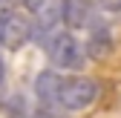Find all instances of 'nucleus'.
<instances>
[{
	"label": "nucleus",
	"mask_w": 121,
	"mask_h": 118,
	"mask_svg": "<svg viewBox=\"0 0 121 118\" xmlns=\"http://www.w3.org/2000/svg\"><path fill=\"white\" fill-rule=\"evenodd\" d=\"M29 118H58L55 115V107H46V104H38L32 112H29Z\"/></svg>",
	"instance_id": "1a4fd4ad"
},
{
	"label": "nucleus",
	"mask_w": 121,
	"mask_h": 118,
	"mask_svg": "<svg viewBox=\"0 0 121 118\" xmlns=\"http://www.w3.org/2000/svg\"><path fill=\"white\" fill-rule=\"evenodd\" d=\"M89 17H92V0H64V12H60V20L69 32L75 29H86Z\"/></svg>",
	"instance_id": "0eeeda50"
},
{
	"label": "nucleus",
	"mask_w": 121,
	"mask_h": 118,
	"mask_svg": "<svg viewBox=\"0 0 121 118\" xmlns=\"http://www.w3.org/2000/svg\"><path fill=\"white\" fill-rule=\"evenodd\" d=\"M98 84L86 75H69L60 84V95H58V107H64L66 112H81L86 107H92L98 101Z\"/></svg>",
	"instance_id": "f257e3e1"
},
{
	"label": "nucleus",
	"mask_w": 121,
	"mask_h": 118,
	"mask_svg": "<svg viewBox=\"0 0 121 118\" xmlns=\"http://www.w3.org/2000/svg\"><path fill=\"white\" fill-rule=\"evenodd\" d=\"M115 49V38H112V29L107 23H95L89 26V38L84 43V52L86 58H92V61H104V58H110Z\"/></svg>",
	"instance_id": "39448f33"
},
{
	"label": "nucleus",
	"mask_w": 121,
	"mask_h": 118,
	"mask_svg": "<svg viewBox=\"0 0 121 118\" xmlns=\"http://www.w3.org/2000/svg\"><path fill=\"white\" fill-rule=\"evenodd\" d=\"M20 6H23V12H32V14H35V12L43 6V0H20Z\"/></svg>",
	"instance_id": "9b49d317"
},
{
	"label": "nucleus",
	"mask_w": 121,
	"mask_h": 118,
	"mask_svg": "<svg viewBox=\"0 0 121 118\" xmlns=\"http://www.w3.org/2000/svg\"><path fill=\"white\" fill-rule=\"evenodd\" d=\"M3 81H6V63H3V58H0V86H3Z\"/></svg>",
	"instance_id": "f8f14e48"
},
{
	"label": "nucleus",
	"mask_w": 121,
	"mask_h": 118,
	"mask_svg": "<svg viewBox=\"0 0 121 118\" xmlns=\"http://www.w3.org/2000/svg\"><path fill=\"white\" fill-rule=\"evenodd\" d=\"M60 84H64V75L55 69H43L38 72L35 78V95H38V104H46L55 107L58 104V95H60Z\"/></svg>",
	"instance_id": "423d86ee"
},
{
	"label": "nucleus",
	"mask_w": 121,
	"mask_h": 118,
	"mask_svg": "<svg viewBox=\"0 0 121 118\" xmlns=\"http://www.w3.org/2000/svg\"><path fill=\"white\" fill-rule=\"evenodd\" d=\"M3 112L9 118H29V107H26V101L20 95H9L3 101Z\"/></svg>",
	"instance_id": "6e6552de"
},
{
	"label": "nucleus",
	"mask_w": 121,
	"mask_h": 118,
	"mask_svg": "<svg viewBox=\"0 0 121 118\" xmlns=\"http://www.w3.org/2000/svg\"><path fill=\"white\" fill-rule=\"evenodd\" d=\"M0 6H3V0H0Z\"/></svg>",
	"instance_id": "ddd939ff"
},
{
	"label": "nucleus",
	"mask_w": 121,
	"mask_h": 118,
	"mask_svg": "<svg viewBox=\"0 0 121 118\" xmlns=\"http://www.w3.org/2000/svg\"><path fill=\"white\" fill-rule=\"evenodd\" d=\"M95 6L101 12H110V14H118L121 12V0H95Z\"/></svg>",
	"instance_id": "9d476101"
},
{
	"label": "nucleus",
	"mask_w": 121,
	"mask_h": 118,
	"mask_svg": "<svg viewBox=\"0 0 121 118\" xmlns=\"http://www.w3.org/2000/svg\"><path fill=\"white\" fill-rule=\"evenodd\" d=\"M32 40V17L23 9H9L3 14V46L20 49L23 43Z\"/></svg>",
	"instance_id": "7ed1b4c3"
},
{
	"label": "nucleus",
	"mask_w": 121,
	"mask_h": 118,
	"mask_svg": "<svg viewBox=\"0 0 121 118\" xmlns=\"http://www.w3.org/2000/svg\"><path fill=\"white\" fill-rule=\"evenodd\" d=\"M46 55H49V61L58 69H75V72H78L84 66V61H86L84 43L72 32H55L46 40Z\"/></svg>",
	"instance_id": "f03ea898"
},
{
	"label": "nucleus",
	"mask_w": 121,
	"mask_h": 118,
	"mask_svg": "<svg viewBox=\"0 0 121 118\" xmlns=\"http://www.w3.org/2000/svg\"><path fill=\"white\" fill-rule=\"evenodd\" d=\"M60 12H64V0H43V6L35 12V20H32V38L35 40L46 43V38L55 35V29L64 23Z\"/></svg>",
	"instance_id": "20e7f679"
}]
</instances>
